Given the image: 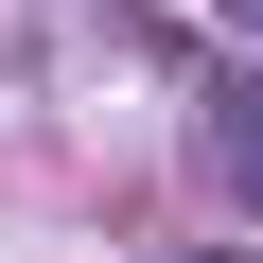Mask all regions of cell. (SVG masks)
Returning <instances> with one entry per match:
<instances>
[{"instance_id":"6da1fadb","label":"cell","mask_w":263,"mask_h":263,"mask_svg":"<svg viewBox=\"0 0 263 263\" xmlns=\"http://www.w3.org/2000/svg\"><path fill=\"white\" fill-rule=\"evenodd\" d=\"M228 158H246V176H263V88H228Z\"/></svg>"},{"instance_id":"7a4b0ae2","label":"cell","mask_w":263,"mask_h":263,"mask_svg":"<svg viewBox=\"0 0 263 263\" xmlns=\"http://www.w3.org/2000/svg\"><path fill=\"white\" fill-rule=\"evenodd\" d=\"M228 18H246V35H263V0H228Z\"/></svg>"},{"instance_id":"3957f363","label":"cell","mask_w":263,"mask_h":263,"mask_svg":"<svg viewBox=\"0 0 263 263\" xmlns=\"http://www.w3.org/2000/svg\"><path fill=\"white\" fill-rule=\"evenodd\" d=\"M176 263H228V246H176Z\"/></svg>"}]
</instances>
